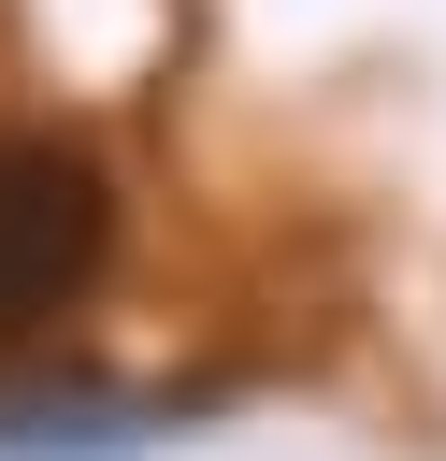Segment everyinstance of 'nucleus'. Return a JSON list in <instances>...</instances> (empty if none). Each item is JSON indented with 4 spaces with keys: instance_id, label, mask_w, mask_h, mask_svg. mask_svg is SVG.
<instances>
[{
    "instance_id": "obj_1",
    "label": "nucleus",
    "mask_w": 446,
    "mask_h": 461,
    "mask_svg": "<svg viewBox=\"0 0 446 461\" xmlns=\"http://www.w3.org/2000/svg\"><path fill=\"white\" fill-rule=\"evenodd\" d=\"M115 259V173L86 144H0V346L86 303Z\"/></svg>"
}]
</instances>
